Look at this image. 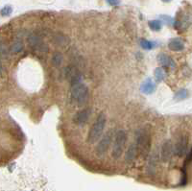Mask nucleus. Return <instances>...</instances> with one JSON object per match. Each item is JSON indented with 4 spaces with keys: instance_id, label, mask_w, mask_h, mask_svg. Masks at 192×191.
I'll list each match as a JSON object with an SVG mask.
<instances>
[{
    "instance_id": "21",
    "label": "nucleus",
    "mask_w": 192,
    "mask_h": 191,
    "mask_svg": "<svg viewBox=\"0 0 192 191\" xmlns=\"http://www.w3.org/2000/svg\"><path fill=\"white\" fill-rule=\"evenodd\" d=\"M9 55V48L6 42L0 41V58L6 59Z\"/></svg>"
},
{
    "instance_id": "28",
    "label": "nucleus",
    "mask_w": 192,
    "mask_h": 191,
    "mask_svg": "<svg viewBox=\"0 0 192 191\" xmlns=\"http://www.w3.org/2000/svg\"><path fill=\"white\" fill-rule=\"evenodd\" d=\"M163 2H164V3H167V2H170V1H172V0H162Z\"/></svg>"
},
{
    "instance_id": "6",
    "label": "nucleus",
    "mask_w": 192,
    "mask_h": 191,
    "mask_svg": "<svg viewBox=\"0 0 192 191\" xmlns=\"http://www.w3.org/2000/svg\"><path fill=\"white\" fill-rule=\"evenodd\" d=\"M191 23H192V19L188 13H179L177 14V19L174 20L173 26L176 30L183 32V31L186 30L191 25Z\"/></svg>"
},
{
    "instance_id": "25",
    "label": "nucleus",
    "mask_w": 192,
    "mask_h": 191,
    "mask_svg": "<svg viewBox=\"0 0 192 191\" xmlns=\"http://www.w3.org/2000/svg\"><path fill=\"white\" fill-rule=\"evenodd\" d=\"M106 1L110 6H117L120 4V0H106Z\"/></svg>"
},
{
    "instance_id": "8",
    "label": "nucleus",
    "mask_w": 192,
    "mask_h": 191,
    "mask_svg": "<svg viewBox=\"0 0 192 191\" xmlns=\"http://www.w3.org/2000/svg\"><path fill=\"white\" fill-rule=\"evenodd\" d=\"M188 146V136L186 135H182L177 142H176L174 147V153L178 157H184L186 153Z\"/></svg>"
},
{
    "instance_id": "4",
    "label": "nucleus",
    "mask_w": 192,
    "mask_h": 191,
    "mask_svg": "<svg viewBox=\"0 0 192 191\" xmlns=\"http://www.w3.org/2000/svg\"><path fill=\"white\" fill-rule=\"evenodd\" d=\"M114 147L111 152V157L114 160H118L123 154L126 142H127V134L124 130H118L114 137Z\"/></svg>"
},
{
    "instance_id": "20",
    "label": "nucleus",
    "mask_w": 192,
    "mask_h": 191,
    "mask_svg": "<svg viewBox=\"0 0 192 191\" xmlns=\"http://www.w3.org/2000/svg\"><path fill=\"white\" fill-rule=\"evenodd\" d=\"M11 52L13 53V54H17V53H19L23 50V43L22 41L20 40H17L15 42H13L11 46V48H10Z\"/></svg>"
},
{
    "instance_id": "27",
    "label": "nucleus",
    "mask_w": 192,
    "mask_h": 191,
    "mask_svg": "<svg viewBox=\"0 0 192 191\" xmlns=\"http://www.w3.org/2000/svg\"><path fill=\"white\" fill-rule=\"evenodd\" d=\"M2 63H1V61H0V74H1L2 73Z\"/></svg>"
},
{
    "instance_id": "12",
    "label": "nucleus",
    "mask_w": 192,
    "mask_h": 191,
    "mask_svg": "<svg viewBox=\"0 0 192 191\" xmlns=\"http://www.w3.org/2000/svg\"><path fill=\"white\" fill-rule=\"evenodd\" d=\"M157 61H158V63L161 65L163 67L165 68H170V69H174L176 67V62L175 61L169 57L168 55H166L165 53H159L157 56Z\"/></svg>"
},
{
    "instance_id": "16",
    "label": "nucleus",
    "mask_w": 192,
    "mask_h": 191,
    "mask_svg": "<svg viewBox=\"0 0 192 191\" xmlns=\"http://www.w3.org/2000/svg\"><path fill=\"white\" fill-rule=\"evenodd\" d=\"M166 71L164 69V67H157L154 71V76H155V79L157 83H161L163 81L165 80L166 78Z\"/></svg>"
},
{
    "instance_id": "2",
    "label": "nucleus",
    "mask_w": 192,
    "mask_h": 191,
    "mask_svg": "<svg viewBox=\"0 0 192 191\" xmlns=\"http://www.w3.org/2000/svg\"><path fill=\"white\" fill-rule=\"evenodd\" d=\"M136 144L138 154L142 158H146L151 149V137L150 135L144 130H139L136 134Z\"/></svg>"
},
{
    "instance_id": "15",
    "label": "nucleus",
    "mask_w": 192,
    "mask_h": 191,
    "mask_svg": "<svg viewBox=\"0 0 192 191\" xmlns=\"http://www.w3.org/2000/svg\"><path fill=\"white\" fill-rule=\"evenodd\" d=\"M137 147H136V142L133 143V144L130 145L129 149L127 150L126 154H125V162L127 163H132L137 157Z\"/></svg>"
},
{
    "instance_id": "9",
    "label": "nucleus",
    "mask_w": 192,
    "mask_h": 191,
    "mask_svg": "<svg viewBox=\"0 0 192 191\" xmlns=\"http://www.w3.org/2000/svg\"><path fill=\"white\" fill-rule=\"evenodd\" d=\"M28 43L30 44L32 48H34L38 51H40V52L48 51V46L44 42H42L40 38L38 37L37 35H34V34L30 35V37L28 38Z\"/></svg>"
},
{
    "instance_id": "19",
    "label": "nucleus",
    "mask_w": 192,
    "mask_h": 191,
    "mask_svg": "<svg viewBox=\"0 0 192 191\" xmlns=\"http://www.w3.org/2000/svg\"><path fill=\"white\" fill-rule=\"evenodd\" d=\"M148 26L152 31L158 32V31H161L162 28H163V22L161 20H158V19L150 20V21H148Z\"/></svg>"
},
{
    "instance_id": "26",
    "label": "nucleus",
    "mask_w": 192,
    "mask_h": 191,
    "mask_svg": "<svg viewBox=\"0 0 192 191\" xmlns=\"http://www.w3.org/2000/svg\"><path fill=\"white\" fill-rule=\"evenodd\" d=\"M190 160H192V149H191V151L188 155V157H187V161H190Z\"/></svg>"
},
{
    "instance_id": "24",
    "label": "nucleus",
    "mask_w": 192,
    "mask_h": 191,
    "mask_svg": "<svg viewBox=\"0 0 192 191\" xmlns=\"http://www.w3.org/2000/svg\"><path fill=\"white\" fill-rule=\"evenodd\" d=\"M12 13H13V8L10 5H6L0 10V14H1L2 17H9V15L12 14Z\"/></svg>"
},
{
    "instance_id": "23",
    "label": "nucleus",
    "mask_w": 192,
    "mask_h": 191,
    "mask_svg": "<svg viewBox=\"0 0 192 191\" xmlns=\"http://www.w3.org/2000/svg\"><path fill=\"white\" fill-rule=\"evenodd\" d=\"M159 19H161V21L168 26L170 25H173L174 23V19L169 17V15H166V14H162V15H159Z\"/></svg>"
},
{
    "instance_id": "1",
    "label": "nucleus",
    "mask_w": 192,
    "mask_h": 191,
    "mask_svg": "<svg viewBox=\"0 0 192 191\" xmlns=\"http://www.w3.org/2000/svg\"><path fill=\"white\" fill-rule=\"evenodd\" d=\"M106 122H107L106 114L104 113H100L88 132L87 137V141L88 144H94V143H96L100 139L105 129Z\"/></svg>"
},
{
    "instance_id": "18",
    "label": "nucleus",
    "mask_w": 192,
    "mask_h": 191,
    "mask_svg": "<svg viewBox=\"0 0 192 191\" xmlns=\"http://www.w3.org/2000/svg\"><path fill=\"white\" fill-rule=\"evenodd\" d=\"M188 97V90L185 88H181L174 95V100L175 101H183Z\"/></svg>"
},
{
    "instance_id": "7",
    "label": "nucleus",
    "mask_w": 192,
    "mask_h": 191,
    "mask_svg": "<svg viewBox=\"0 0 192 191\" xmlns=\"http://www.w3.org/2000/svg\"><path fill=\"white\" fill-rule=\"evenodd\" d=\"M63 73H65V78H67L69 81L71 85H74L76 83L81 82V73L77 70V68L73 66H69L63 69Z\"/></svg>"
},
{
    "instance_id": "11",
    "label": "nucleus",
    "mask_w": 192,
    "mask_h": 191,
    "mask_svg": "<svg viewBox=\"0 0 192 191\" xmlns=\"http://www.w3.org/2000/svg\"><path fill=\"white\" fill-rule=\"evenodd\" d=\"M90 114H91V110L89 109H84L82 110L78 111V113L74 115L73 121L78 126H83L88 122Z\"/></svg>"
},
{
    "instance_id": "5",
    "label": "nucleus",
    "mask_w": 192,
    "mask_h": 191,
    "mask_svg": "<svg viewBox=\"0 0 192 191\" xmlns=\"http://www.w3.org/2000/svg\"><path fill=\"white\" fill-rule=\"evenodd\" d=\"M115 137L114 135V131L113 130H109L103 137L102 139H100L99 143L97 144L95 148V154L98 157H102L109 150L110 144H111V141H113Z\"/></svg>"
},
{
    "instance_id": "3",
    "label": "nucleus",
    "mask_w": 192,
    "mask_h": 191,
    "mask_svg": "<svg viewBox=\"0 0 192 191\" xmlns=\"http://www.w3.org/2000/svg\"><path fill=\"white\" fill-rule=\"evenodd\" d=\"M70 94L72 100L77 103L78 107H84L88 101V89L81 82L71 85Z\"/></svg>"
},
{
    "instance_id": "17",
    "label": "nucleus",
    "mask_w": 192,
    "mask_h": 191,
    "mask_svg": "<svg viewBox=\"0 0 192 191\" xmlns=\"http://www.w3.org/2000/svg\"><path fill=\"white\" fill-rule=\"evenodd\" d=\"M63 61V56L61 52H55L51 59V63L54 67H60Z\"/></svg>"
},
{
    "instance_id": "10",
    "label": "nucleus",
    "mask_w": 192,
    "mask_h": 191,
    "mask_svg": "<svg viewBox=\"0 0 192 191\" xmlns=\"http://www.w3.org/2000/svg\"><path fill=\"white\" fill-rule=\"evenodd\" d=\"M174 152V146L172 144L171 140H166L163 146H162V150H161V158L163 162H168L173 155Z\"/></svg>"
},
{
    "instance_id": "14",
    "label": "nucleus",
    "mask_w": 192,
    "mask_h": 191,
    "mask_svg": "<svg viewBox=\"0 0 192 191\" xmlns=\"http://www.w3.org/2000/svg\"><path fill=\"white\" fill-rule=\"evenodd\" d=\"M168 48L174 52H181L184 49V42L180 38L171 39L168 42Z\"/></svg>"
},
{
    "instance_id": "13",
    "label": "nucleus",
    "mask_w": 192,
    "mask_h": 191,
    "mask_svg": "<svg viewBox=\"0 0 192 191\" xmlns=\"http://www.w3.org/2000/svg\"><path fill=\"white\" fill-rule=\"evenodd\" d=\"M140 92L143 94H146V95H150L152 93H154L157 89V86L155 84V82L152 80L151 78H147L145 81H143L140 88Z\"/></svg>"
},
{
    "instance_id": "22",
    "label": "nucleus",
    "mask_w": 192,
    "mask_h": 191,
    "mask_svg": "<svg viewBox=\"0 0 192 191\" xmlns=\"http://www.w3.org/2000/svg\"><path fill=\"white\" fill-rule=\"evenodd\" d=\"M155 45H156L155 42H152V41H150L148 40H145V39H143V40H140V46L144 50H151V49L154 48Z\"/></svg>"
}]
</instances>
